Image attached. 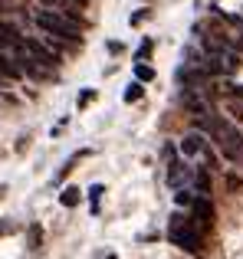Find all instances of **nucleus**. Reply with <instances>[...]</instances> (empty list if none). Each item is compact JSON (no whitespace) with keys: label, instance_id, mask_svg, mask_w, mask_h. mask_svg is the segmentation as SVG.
<instances>
[{"label":"nucleus","instance_id":"nucleus-10","mask_svg":"<svg viewBox=\"0 0 243 259\" xmlns=\"http://www.w3.org/2000/svg\"><path fill=\"white\" fill-rule=\"evenodd\" d=\"M197 190H200L204 197L211 194V177H207V171H200V174H197Z\"/></svg>","mask_w":243,"mask_h":259},{"label":"nucleus","instance_id":"nucleus-5","mask_svg":"<svg viewBox=\"0 0 243 259\" xmlns=\"http://www.w3.org/2000/svg\"><path fill=\"white\" fill-rule=\"evenodd\" d=\"M181 154L184 158H197V154H207V138L200 132H191L184 141H181Z\"/></svg>","mask_w":243,"mask_h":259},{"label":"nucleus","instance_id":"nucleus-16","mask_svg":"<svg viewBox=\"0 0 243 259\" xmlns=\"http://www.w3.org/2000/svg\"><path fill=\"white\" fill-rule=\"evenodd\" d=\"M105 259H118V256H105Z\"/></svg>","mask_w":243,"mask_h":259},{"label":"nucleus","instance_id":"nucleus-3","mask_svg":"<svg viewBox=\"0 0 243 259\" xmlns=\"http://www.w3.org/2000/svg\"><path fill=\"white\" fill-rule=\"evenodd\" d=\"M191 220L197 223L200 230H207V227L214 223V203L207 200L204 194H200V197H194V200H191Z\"/></svg>","mask_w":243,"mask_h":259},{"label":"nucleus","instance_id":"nucleus-17","mask_svg":"<svg viewBox=\"0 0 243 259\" xmlns=\"http://www.w3.org/2000/svg\"><path fill=\"white\" fill-rule=\"evenodd\" d=\"M76 4H83V0H76Z\"/></svg>","mask_w":243,"mask_h":259},{"label":"nucleus","instance_id":"nucleus-9","mask_svg":"<svg viewBox=\"0 0 243 259\" xmlns=\"http://www.w3.org/2000/svg\"><path fill=\"white\" fill-rule=\"evenodd\" d=\"M135 76H138V82H151L154 69H151V66H145V63H138V66H135Z\"/></svg>","mask_w":243,"mask_h":259},{"label":"nucleus","instance_id":"nucleus-12","mask_svg":"<svg viewBox=\"0 0 243 259\" xmlns=\"http://www.w3.org/2000/svg\"><path fill=\"white\" fill-rule=\"evenodd\" d=\"M102 184H96V187H89V197H92V213H96V210H99V197H102Z\"/></svg>","mask_w":243,"mask_h":259},{"label":"nucleus","instance_id":"nucleus-1","mask_svg":"<svg viewBox=\"0 0 243 259\" xmlns=\"http://www.w3.org/2000/svg\"><path fill=\"white\" fill-rule=\"evenodd\" d=\"M33 20H36V26L50 39H63V43H76L79 39V23H76V17H69V13H59V10L43 7V10H36Z\"/></svg>","mask_w":243,"mask_h":259},{"label":"nucleus","instance_id":"nucleus-15","mask_svg":"<svg viewBox=\"0 0 243 259\" xmlns=\"http://www.w3.org/2000/svg\"><path fill=\"white\" fill-rule=\"evenodd\" d=\"M148 53H151V43H148V39H145V43H141V50H138V59H145Z\"/></svg>","mask_w":243,"mask_h":259},{"label":"nucleus","instance_id":"nucleus-7","mask_svg":"<svg viewBox=\"0 0 243 259\" xmlns=\"http://www.w3.org/2000/svg\"><path fill=\"white\" fill-rule=\"evenodd\" d=\"M26 243H30V249L43 246V227H39V223H30V230H26Z\"/></svg>","mask_w":243,"mask_h":259},{"label":"nucleus","instance_id":"nucleus-2","mask_svg":"<svg viewBox=\"0 0 243 259\" xmlns=\"http://www.w3.org/2000/svg\"><path fill=\"white\" fill-rule=\"evenodd\" d=\"M168 240H171L174 246H181V249H187V253L197 256L200 253V240H204V230H200L191 217L174 213L171 217V227H168Z\"/></svg>","mask_w":243,"mask_h":259},{"label":"nucleus","instance_id":"nucleus-14","mask_svg":"<svg viewBox=\"0 0 243 259\" xmlns=\"http://www.w3.org/2000/svg\"><path fill=\"white\" fill-rule=\"evenodd\" d=\"M227 187L237 190V187H240V177H237V174H227Z\"/></svg>","mask_w":243,"mask_h":259},{"label":"nucleus","instance_id":"nucleus-13","mask_svg":"<svg viewBox=\"0 0 243 259\" xmlns=\"http://www.w3.org/2000/svg\"><path fill=\"white\" fill-rule=\"evenodd\" d=\"M92 99H96V92H92V89H89V92H83V95H79V99H76V105H79V108H86V105H89Z\"/></svg>","mask_w":243,"mask_h":259},{"label":"nucleus","instance_id":"nucleus-8","mask_svg":"<svg viewBox=\"0 0 243 259\" xmlns=\"http://www.w3.org/2000/svg\"><path fill=\"white\" fill-rule=\"evenodd\" d=\"M59 203H63V207H76L79 203V187H66L63 194H59Z\"/></svg>","mask_w":243,"mask_h":259},{"label":"nucleus","instance_id":"nucleus-4","mask_svg":"<svg viewBox=\"0 0 243 259\" xmlns=\"http://www.w3.org/2000/svg\"><path fill=\"white\" fill-rule=\"evenodd\" d=\"M26 50H30V56L36 59V66H43L46 72L56 66V53H53L46 43H39V39H26Z\"/></svg>","mask_w":243,"mask_h":259},{"label":"nucleus","instance_id":"nucleus-6","mask_svg":"<svg viewBox=\"0 0 243 259\" xmlns=\"http://www.w3.org/2000/svg\"><path fill=\"white\" fill-rule=\"evenodd\" d=\"M43 7H50V10H59V13H69V17H76V0H39Z\"/></svg>","mask_w":243,"mask_h":259},{"label":"nucleus","instance_id":"nucleus-11","mask_svg":"<svg viewBox=\"0 0 243 259\" xmlns=\"http://www.w3.org/2000/svg\"><path fill=\"white\" fill-rule=\"evenodd\" d=\"M138 99H141V85L132 82V85L125 89V102H138Z\"/></svg>","mask_w":243,"mask_h":259}]
</instances>
